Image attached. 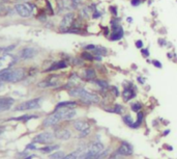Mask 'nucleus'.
Listing matches in <instances>:
<instances>
[{"mask_svg": "<svg viewBox=\"0 0 177 159\" xmlns=\"http://www.w3.org/2000/svg\"><path fill=\"white\" fill-rule=\"evenodd\" d=\"M83 102L86 103H98L100 102V98H98L97 95L89 93L88 90H85V93L82 95V97L80 98Z\"/></svg>", "mask_w": 177, "mask_h": 159, "instance_id": "1a4fd4ad", "label": "nucleus"}, {"mask_svg": "<svg viewBox=\"0 0 177 159\" xmlns=\"http://www.w3.org/2000/svg\"><path fill=\"white\" fill-rule=\"evenodd\" d=\"M67 67V63L64 62V60H60V62H57L55 63H53L49 69L47 71L48 72H51V71H56V70H61V69H64V68Z\"/></svg>", "mask_w": 177, "mask_h": 159, "instance_id": "dca6fc26", "label": "nucleus"}, {"mask_svg": "<svg viewBox=\"0 0 177 159\" xmlns=\"http://www.w3.org/2000/svg\"><path fill=\"white\" fill-rule=\"evenodd\" d=\"M128 22H132V18L130 17V18H128Z\"/></svg>", "mask_w": 177, "mask_h": 159, "instance_id": "79ce46f5", "label": "nucleus"}, {"mask_svg": "<svg viewBox=\"0 0 177 159\" xmlns=\"http://www.w3.org/2000/svg\"><path fill=\"white\" fill-rule=\"evenodd\" d=\"M84 152H85V150L83 148H79V149H77L76 151L71 152L70 154L66 155L63 159H81V156L83 155Z\"/></svg>", "mask_w": 177, "mask_h": 159, "instance_id": "ddd939ff", "label": "nucleus"}, {"mask_svg": "<svg viewBox=\"0 0 177 159\" xmlns=\"http://www.w3.org/2000/svg\"><path fill=\"white\" fill-rule=\"evenodd\" d=\"M55 138V134L51 132H43L40 134H37L36 136L33 138L32 143L33 144H50L52 143Z\"/></svg>", "mask_w": 177, "mask_h": 159, "instance_id": "423d86ee", "label": "nucleus"}, {"mask_svg": "<svg viewBox=\"0 0 177 159\" xmlns=\"http://www.w3.org/2000/svg\"><path fill=\"white\" fill-rule=\"evenodd\" d=\"M71 136V133L70 130L67 129H62V130H58L55 132V137L58 138V140H67Z\"/></svg>", "mask_w": 177, "mask_h": 159, "instance_id": "f8f14e48", "label": "nucleus"}, {"mask_svg": "<svg viewBox=\"0 0 177 159\" xmlns=\"http://www.w3.org/2000/svg\"><path fill=\"white\" fill-rule=\"evenodd\" d=\"M37 116L35 114H25V116H22V117H19V118H13L12 120L13 121H21V122H27L31 119H36Z\"/></svg>", "mask_w": 177, "mask_h": 159, "instance_id": "a211bd4d", "label": "nucleus"}, {"mask_svg": "<svg viewBox=\"0 0 177 159\" xmlns=\"http://www.w3.org/2000/svg\"><path fill=\"white\" fill-rule=\"evenodd\" d=\"M136 47H137V48H139V49L143 48V42H142L141 40H138L137 42H136Z\"/></svg>", "mask_w": 177, "mask_h": 159, "instance_id": "473e14b6", "label": "nucleus"}, {"mask_svg": "<svg viewBox=\"0 0 177 159\" xmlns=\"http://www.w3.org/2000/svg\"><path fill=\"white\" fill-rule=\"evenodd\" d=\"M117 154L121 155V156H131L133 154V147L128 143L123 141L121 146L117 149Z\"/></svg>", "mask_w": 177, "mask_h": 159, "instance_id": "6e6552de", "label": "nucleus"}, {"mask_svg": "<svg viewBox=\"0 0 177 159\" xmlns=\"http://www.w3.org/2000/svg\"><path fill=\"white\" fill-rule=\"evenodd\" d=\"M25 77L23 69H8L0 72V81L3 82H18Z\"/></svg>", "mask_w": 177, "mask_h": 159, "instance_id": "f257e3e1", "label": "nucleus"}, {"mask_svg": "<svg viewBox=\"0 0 177 159\" xmlns=\"http://www.w3.org/2000/svg\"><path fill=\"white\" fill-rule=\"evenodd\" d=\"M109 9H110V12L113 14L114 16H116L117 15V8L116 6H114V5H111L110 8H109Z\"/></svg>", "mask_w": 177, "mask_h": 159, "instance_id": "cd10ccee", "label": "nucleus"}, {"mask_svg": "<svg viewBox=\"0 0 177 159\" xmlns=\"http://www.w3.org/2000/svg\"><path fill=\"white\" fill-rule=\"evenodd\" d=\"M170 132V131L169 130H167V131H165V133H164V135H167V134H168Z\"/></svg>", "mask_w": 177, "mask_h": 159, "instance_id": "a19ab883", "label": "nucleus"}, {"mask_svg": "<svg viewBox=\"0 0 177 159\" xmlns=\"http://www.w3.org/2000/svg\"><path fill=\"white\" fill-rule=\"evenodd\" d=\"M84 76H85V78H86L87 80H93L95 78V72H94V70L91 69V68H89V69H87V70H85Z\"/></svg>", "mask_w": 177, "mask_h": 159, "instance_id": "6ab92c4d", "label": "nucleus"}, {"mask_svg": "<svg viewBox=\"0 0 177 159\" xmlns=\"http://www.w3.org/2000/svg\"><path fill=\"white\" fill-rule=\"evenodd\" d=\"M100 16H101V13H98L97 11H93V15H92L93 19H96V18H98Z\"/></svg>", "mask_w": 177, "mask_h": 159, "instance_id": "e433bc0d", "label": "nucleus"}, {"mask_svg": "<svg viewBox=\"0 0 177 159\" xmlns=\"http://www.w3.org/2000/svg\"><path fill=\"white\" fill-rule=\"evenodd\" d=\"M16 63V57L9 53H5L0 56V72L8 70Z\"/></svg>", "mask_w": 177, "mask_h": 159, "instance_id": "20e7f679", "label": "nucleus"}, {"mask_svg": "<svg viewBox=\"0 0 177 159\" xmlns=\"http://www.w3.org/2000/svg\"><path fill=\"white\" fill-rule=\"evenodd\" d=\"M74 128L78 131H80V132H82V131L86 130L89 128V124L87 123V122L85 121H76L74 123Z\"/></svg>", "mask_w": 177, "mask_h": 159, "instance_id": "2eb2a0df", "label": "nucleus"}, {"mask_svg": "<svg viewBox=\"0 0 177 159\" xmlns=\"http://www.w3.org/2000/svg\"><path fill=\"white\" fill-rule=\"evenodd\" d=\"M81 56H82L83 59L88 60V62H92V60L94 59V56H93L90 52H88V51H84Z\"/></svg>", "mask_w": 177, "mask_h": 159, "instance_id": "4be33fe9", "label": "nucleus"}, {"mask_svg": "<svg viewBox=\"0 0 177 159\" xmlns=\"http://www.w3.org/2000/svg\"><path fill=\"white\" fill-rule=\"evenodd\" d=\"M123 121H124V123H125V124H128L130 127H132V126H133V124H134V123H133V120H132L131 116H128H128L123 117Z\"/></svg>", "mask_w": 177, "mask_h": 159, "instance_id": "393cba45", "label": "nucleus"}, {"mask_svg": "<svg viewBox=\"0 0 177 159\" xmlns=\"http://www.w3.org/2000/svg\"><path fill=\"white\" fill-rule=\"evenodd\" d=\"M65 157V154L63 153V152H56V153H53L52 155H50L49 159H63Z\"/></svg>", "mask_w": 177, "mask_h": 159, "instance_id": "412c9836", "label": "nucleus"}, {"mask_svg": "<svg viewBox=\"0 0 177 159\" xmlns=\"http://www.w3.org/2000/svg\"><path fill=\"white\" fill-rule=\"evenodd\" d=\"M141 53H142V55L144 56V57H148V56H149V51H148V49H142V50H141Z\"/></svg>", "mask_w": 177, "mask_h": 159, "instance_id": "2f4dec72", "label": "nucleus"}, {"mask_svg": "<svg viewBox=\"0 0 177 159\" xmlns=\"http://www.w3.org/2000/svg\"><path fill=\"white\" fill-rule=\"evenodd\" d=\"M94 54H96V55H105V54H107V49L106 48H104V47H101V46H98L95 48L94 50Z\"/></svg>", "mask_w": 177, "mask_h": 159, "instance_id": "5701e85b", "label": "nucleus"}, {"mask_svg": "<svg viewBox=\"0 0 177 159\" xmlns=\"http://www.w3.org/2000/svg\"><path fill=\"white\" fill-rule=\"evenodd\" d=\"M89 134H90V129L88 128V129L82 131V133H81L80 136H81V137H85V136H87V135H89Z\"/></svg>", "mask_w": 177, "mask_h": 159, "instance_id": "c756f323", "label": "nucleus"}, {"mask_svg": "<svg viewBox=\"0 0 177 159\" xmlns=\"http://www.w3.org/2000/svg\"><path fill=\"white\" fill-rule=\"evenodd\" d=\"M122 111H123V108L121 105H115V108L113 109V112H116L118 114H121Z\"/></svg>", "mask_w": 177, "mask_h": 159, "instance_id": "bb28decb", "label": "nucleus"}, {"mask_svg": "<svg viewBox=\"0 0 177 159\" xmlns=\"http://www.w3.org/2000/svg\"><path fill=\"white\" fill-rule=\"evenodd\" d=\"M58 84V76H51L50 78L46 79L45 81L39 83V87H51V86H56Z\"/></svg>", "mask_w": 177, "mask_h": 159, "instance_id": "9b49d317", "label": "nucleus"}, {"mask_svg": "<svg viewBox=\"0 0 177 159\" xmlns=\"http://www.w3.org/2000/svg\"><path fill=\"white\" fill-rule=\"evenodd\" d=\"M76 106L77 102H75V101H64V102H60L57 104L55 110L60 109V108H70V109H74Z\"/></svg>", "mask_w": 177, "mask_h": 159, "instance_id": "4468645a", "label": "nucleus"}, {"mask_svg": "<svg viewBox=\"0 0 177 159\" xmlns=\"http://www.w3.org/2000/svg\"><path fill=\"white\" fill-rule=\"evenodd\" d=\"M59 148L58 145H53V146H47L44 148H40L39 150L43 152V153H51L52 151H55Z\"/></svg>", "mask_w": 177, "mask_h": 159, "instance_id": "aec40b11", "label": "nucleus"}, {"mask_svg": "<svg viewBox=\"0 0 177 159\" xmlns=\"http://www.w3.org/2000/svg\"><path fill=\"white\" fill-rule=\"evenodd\" d=\"M152 63H154V67H156V68H162V63H159V62H158V60H154V62H152Z\"/></svg>", "mask_w": 177, "mask_h": 159, "instance_id": "c9c22d12", "label": "nucleus"}, {"mask_svg": "<svg viewBox=\"0 0 177 159\" xmlns=\"http://www.w3.org/2000/svg\"><path fill=\"white\" fill-rule=\"evenodd\" d=\"M111 90H112V92L114 93L115 96H119V92H118V89H117L116 86H112Z\"/></svg>", "mask_w": 177, "mask_h": 159, "instance_id": "72a5a7b5", "label": "nucleus"}, {"mask_svg": "<svg viewBox=\"0 0 177 159\" xmlns=\"http://www.w3.org/2000/svg\"><path fill=\"white\" fill-rule=\"evenodd\" d=\"M42 103V98H34V99L28 100L26 102H23L21 104H19L18 106H16L13 108V110L16 111H24V110H32L36 109L40 106Z\"/></svg>", "mask_w": 177, "mask_h": 159, "instance_id": "f03ea898", "label": "nucleus"}, {"mask_svg": "<svg viewBox=\"0 0 177 159\" xmlns=\"http://www.w3.org/2000/svg\"><path fill=\"white\" fill-rule=\"evenodd\" d=\"M109 159H122V158L118 157L117 155H112V156H110V158H109Z\"/></svg>", "mask_w": 177, "mask_h": 159, "instance_id": "4c0bfd02", "label": "nucleus"}, {"mask_svg": "<svg viewBox=\"0 0 177 159\" xmlns=\"http://www.w3.org/2000/svg\"><path fill=\"white\" fill-rule=\"evenodd\" d=\"M142 119H143V113L139 112V113H138V120H137V123H138L139 125L142 123Z\"/></svg>", "mask_w": 177, "mask_h": 159, "instance_id": "f704fd0d", "label": "nucleus"}, {"mask_svg": "<svg viewBox=\"0 0 177 159\" xmlns=\"http://www.w3.org/2000/svg\"><path fill=\"white\" fill-rule=\"evenodd\" d=\"M75 22V16L73 13H67L66 15H64V17L62 18V20H61L60 22V30L63 32H69L71 26H73Z\"/></svg>", "mask_w": 177, "mask_h": 159, "instance_id": "39448f33", "label": "nucleus"}, {"mask_svg": "<svg viewBox=\"0 0 177 159\" xmlns=\"http://www.w3.org/2000/svg\"><path fill=\"white\" fill-rule=\"evenodd\" d=\"M95 48H96V46L93 45V44H91V45H87V46H85V50H92V51H94Z\"/></svg>", "mask_w": 177, "mask_h": 159, "instance_id": "c85d7f7f", "label": "nucleus"}, {"mask_svg": "<svg viewBox=\"0 0 177 159\" xmlns=\"http://www.w3.org/2000/svg\"><path fill=\"white\" fill-rule=\"evenodd\" d=\"M122 96H123L124 101H130L135 97V92L132 89H125L122 93Z\"/></svg>", "mask_w": 177, "mask_h": 159, "instance_id": "f3484780", "label": "nucleus"}, {"mask_svg": "<svg viewBox=\"0 0 177 159\" xmlns=\"http://www.w3.org/2000/svg\"><path fill=\"white\" fill-rule=\"evenodd\" d=\"M36 54H37V51L34 48H32V47H26V48L22 49L21 53H20V56H21V58L23 59H30V58H33Z\"/></svg>", "mask_w": 177, "mask_h": 159, "instance_id": "9d476101", "label": "nucleus"}, {"mask_svg": "<svg viewBox=\"0 0 177 159\" xmlns=\"http://www.w3.org/2000/svg\"><path fill=\"white\" fill-rule=\"evenodd\" d=\"M112 33H111V36L110 39L112 41H119L122 39V36H123V29H122V27L118 24H113L112 25Z\"/></svg>", "mask_w": 177, "mask_h": 159, "instance_id": "0eeeda50", "label": "nucleus"}, {"mask_svg": "<svg viewBox=\"0 0 177 159\" xmlns=\"http://www.w3.org/2000/svg\"><path fill=\"white\" fill-rule=\"evenodd\" d=\"M94 82L97 84L98 86L101 87V89H103V90H106L109 87V84L106 82V81H104V80H94Z\"/></svg>", "mask_w": 177, "mask_h": 159, "instance_id": "b1692460", "label": "nucleus"}, {"mask_svg": "<svg viewBox=\"0 0 177 159\" xmlns=\"http://www.w3.org/2000/svg\"><path fill=\"white\" fill-rule=\"evenodd\" d=\"M140 3H141V0H131V4L133 6H138L140 5Z\"/></svg>", "mask_w": 177, "mask_h": 159, "instance_id": "7c9ffc66", "label": "nucleus"}, {"mask_svg": "<svg viewBox=\"0 0 177 159\" xmlns=\"http://www.w3.org/2000/svg\"><path fill=\"white\" fill-rule=\"evenodd\" d=\"M138 80H139V81H140V83H144V79H143V80H142V79L140 78V77H139V78H138Z\"/></svg>", "mask_w": 177, "mask_h": 159, "instance_id": "58836bf2", "label": "nucleus"}, {"mask_svg": "<svg viewBox=\"0 0 177 159\" xmlns=\"http://www.w3.org/2000/svg\"><path fill=\"white\" fill-rule=\"evenodd\" d=\"M141 107H142V106H141L140 103H134V104L132 105V110L135 111V112H138V111L141 109Z\"/></svg>", "mask_w": 177, "mask_h": 159, "instance_id": "a878e982", "label": "nucleus"}, {"mask_svg": "<svg viewBox=\"0 0 177 159\" xmlns=\"http://www.w3.org/2000/svg\"><path fill=\"white\" fill-rule=\"evenodd\" d=\"M33 8H34L33 4H30V3H18L15 5L16 12L24 18H28L32 15Z\"/></svg>", "mask_w": 177, "mask_h": 159, "instance_id": "7ed1b4c3", "label": "nucleus"}, {"mask_svg": "<svg viewBox=\"0 0 177 159\" xmlns=\"http://www.w3.org/2000/svg\"><path fill=\"white\" fill-rule=\"evenodd\" d=\"M3 89V84L1 83V82H0V90H1Z\"/></svg>", "mask_w": 177, "mask_h": 159, "instance_id": "ea45409f", "label": "nucleus"}]
</instances>
